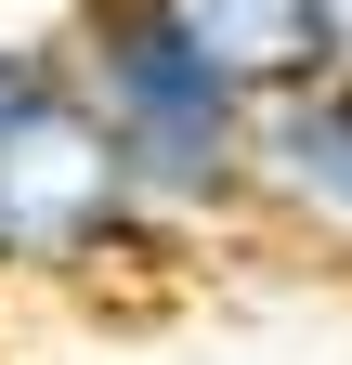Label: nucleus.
<instances>
[{"label":"nucleus","instance_id":"5","mask_svg":"<svg viewBox=\"0 0 352 365\" xmlns=\"http://www.w3.org/2000/svg\"><path fill=\"white\" fill-rule=\"evenodd\" d=\"M53 105H78V91H66V53H53V39H0V144L39 130Z\"/></svg>","mask_w":352,"mask_h":365},{"label":"nucleus","instance_id":"4","mask_svg":"<svg viewBox=\"0 0 352 365\" xmlns=\"http://www.w3.org/2000/svg\"><path fill=\"white\" fill-rule=\"evenodd\" d=\"M170 26L196 39L209 66H222L248 105H274V91H314L352 66V14L339 0H157Z\"/></svg>","mask_w":352,"mask_h":365},{"label":"nucleus","instance_id":"1","mask_svg":"<svg viewBox=\"0 0 352 365\" xmlns=\"http://www.w3.org/2000/svg\"><path fill=\"white\" fill-rule=\"evenodd\" d=\"M53 53H66L78 118L118 144V170L144 182L183 235H209V222L248 209V118L261 105L157 14V0H78L53 26Z\"/></svg>","mask_w":352,"mask_h":365},{"label":"nucleus","instance_id":"6","mask_svg":"<svg viewBox=\"0 0 352 365\" xmlns=\"http://www.w3.org/2000/svg\"><path fill=\"white\" fill-rule=\"evenodd\" d=\"M339 14H352V0H339Z\"/></svg>","mask_w":352,"mask_h":365},{"label":"nucleus","instance_id":"2","mask_svg":"<svg viewBox=\"0 0 352 365\" xmlns=\"http://www.w3.org/2000/svg\"><path fill=\"white\" fill-rule=\"evenodd\" d=\"M183 248L196 235L118 170V144L78 105L0 144V274H118V261H183Z\"/></svg>","mask_w":352,"mask_h":365},{"label":"nucleus","instance_id":"3","mask_svg":"<svg viewBox=\"0 0 352 365\" xmlns=\"http://www.w3.org/2000/svg\"><path fill=\"white\" fill-rule=\"evenodd\" d=\"M248 209L274 235L352 261V66L314 78V91H274L248 118Z\"/></svg>","mask_w":352,"mask_h":365}]
</instances>
